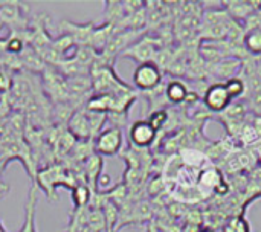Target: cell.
<instances>
[{
    "label": "cell",
    "mask_w": 261,
    "mask_h": 232,
    "mask_svg": "<svg viewBox=\"0 0 261 232\" xmlns=\"http://www.w3.org/2000/svg\"><path fill=\"white\" fill-rule=\"evenodd\" d=\"M165 121H167V113L165 112H156L151 118H150V124H151V127L158 132L164 124H165Z\"/></svg>",
    "instance_id": "10"
},
{
    "label": "cell",
    "mask_w": 261,
    "mask_h": 232,
    "mask_svg": "<svg viewBox=\"0 0 261 232\" xmlns=\"http://www.w3.org/2000/svg\"><path fill=\"white\" fill-rule=\"evenodd\" d=\"M73 202H75V205L76 207H81V205H84V203H87V199H89V191H87V188H83V187H80V188H76L75 191H73Z\"/></svg>",
    "instance_id": "9"
},
{
    "label": "cell",
    "mask_w": 261,
    "mask_h": 232,
    "mask_svg": "<svg viewBox=\"0 0 261 232\" xmlns=\"http://www.w3.org/2000/svg\"><path fill=\"white\" fill-rule=\"evenodd\" d=\"M223 232H251V226H249V222L245 217L236 216V217H231L225 223Z\"/></svg>",
    "instance_id": "6"
},
{
    "label": "cell",
    "mask_w": 261,
    "mask_h": 232,
    "mask_svg": "<svg viewBox=\"0 0 261 232\" xmlns=\"http://www.w3.org/2000/svg\"><path fill=\"white\" fill-rule=\"evenodd\" d=\"M122 139L121 128H107L96 139V151L104 156H113L121 150Z\"/></svg>",
    "instance_id": "2"
},
{
    "label": "cell",
    "mask_w": 261,
    "mask_h": 232,
    "mask_svg": "<svg viewBox=\"0 0 261 232\" xmlns=\"http://www.w3.org/2000/svg\"><path fill=\"white\" fill-rule=\"evenodd\" d=\"M245 46L248 47L251 54H255V55L261 54V29H254L246 34Z\"/></svg>",
    "instance_id": "7"
},
{
    "label": "cell",
    "mask_w": 261,
    "mask_h": 232,
    "mask_svg": "<svg viewBox=\"0 0 261 232\" xmlns=\"http://www.w3.org/2000/svg\"><path fill=\"white\" fill-rule=\"evenodd\" d=\"M9 49L14 50V52H18V50L21 49V41H20V40H12V41L9 43Z\"/></svg>",
    "instance_id": "11"
},
{
    "label": "cell",
    "mask_w": 261,
    "mask_h": 232,
    "mask_svg": "<svg viewBox=\"0 0 261 232\" xmlns=\"http://www.w3.org/2000/svg\"><path fill=\"white\" fill-rule=\"evenodd\" d=\"M225 87H226V90H228V93H229V96H231V98L240 96V95L245 92V84H243V81H242V80H239V78H232V80H229V81L225 84Z\"/></svg>",
    "instance_id": "8"
},
{
    "label": "cell",
    "mask_w": 261,
    "mask_h": 232,
    "mask_svg": "<svg viewBox=\"0 0 261 232\" xmlns=\"http://www.w3.org/2000/svg\"><path fill=\"white\" fill-rule=\"evenodd\" d=\"M167 96L171 102H182L188 96V89L180 81H171L167 86Z\"/></svg>",
    "instance_id": "5"
},
{
    "label": "cell",
    "mask_w": 261,
    "mask_h": 232,
    "mask_svg": "<svg viewBox=\"0 0 261 232\" xmlns=\"http://www.w3.org/2000/svg\"><path fill=\"white\" fill-rule=\"evenodd\" d=\"M156 138V130L148 121H138L130 128V139L138 147H148Z\"/></svg>",
    "instance_id": "4"
},
{
    "label": "cell",
    "mask_w": 261,
    "mask_h": 232,
    "mask_svg": "<svg viewBox=\"0 0 261 232\" xmlns=\"http://www.w3.org/2000/svg\"><path fill=\"white\" fill-rule=\"evenodd\" d=\"M161 80H162V73H161L159 67L150 61L139 64L133 73V81H135L136 87L141 90L154 89L161 83Z\"/></svg>",
    "instance_id": "1"
},
{
    "label": "cell",
    "mask_w": 261,
    "mask_h": 232,
    "mask_svg": "<svg viewBox=\"0 0 261 232\" xmlns=\"http://www.w3.org/2000/svg\"><path fill=\"white\" fill-rule=\"evenodd\" d=\"M202 232H214V231H213V229H210V228H206V229H203Z\"/></svg>",
    "instance_id": "12"
},
{
    "label": "cell",
    "mask_w": 261,
    "mask_h": 232,
    "mask_svg": "<svg viewBox=\"0 0 261 232\" xmlns=\"http://www.w3.org/2000/svg\"><path fill=\"white\" fill-rule=\"evenodd\" d=\"M231 96L225 84H214L205 93V104L213 112H222L231 104Z\"/></svg>",
    "instance_id": "3"
}]
</instances>
